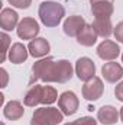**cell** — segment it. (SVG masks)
<instances>
[{
  "mask_svg": "<svg viewBox=\"0 0 123 125\" xmlns=\"http://www.w3.org/2000/svg\"><path fill=\"white\" fill-rule=\"evenodd\" d=\"M38 15L46 28H54L61 23L62 18L65 16V9L57 1H44L39 4Z\"/></svg>",
  "mask_w": 123,
  "mask_h": 125,
  "instance_id": "obj_1",
  "label": "cell"
},
{
  "mask_svg": "<svg viewBox=\"0 0 123 125\" xmlns=\"http://www.w3.org/2000/svg\"><path fill=\"white\" fill-rule=\"evenodd\" d=\"M64 121L61 109L54 106H42L35 109L31 119V125H58Z\"/></svg>",
  "mask_w": 123,
  "mask_h": 125,
  "instance_id": "obj_2",
  "label": "cell"
},
{
  "mask_svg": "<svg viewBox=\"0 0 123 125\" xmlns=\"http://www.w3.org/2000/svg\"><path fill=\"white\" fill-rule=\"evenodd\" d=\"M54 65L55 60L52 57L48 58H42L39 61H36L32 65V79L29 84H33V80H41L45 83H52V76H54Z\"/></svg>",
  "mask_w": 123,
  "mask_h": 125,
  "instance_id": "obj_3",
  "label": "cell"
},
{
  "mask_svg": "<svg viewBox=\"0 0 123 125\" xmlns=\"http://www.w3.org/2000/svg\"><path fill=\"white\" fill-rule=\"evenodd\" d=\"M78 106H80V100H78L77 94L74 92L67 90V92L60 94V97H58V108L61 109V112L64 115H67V116L74 115L78 111Z\"/></svg>",
  "mask_w": 123,
  "mask_h": 125,
  "instance_id": "obj_4",
  "label": "cell"
},
{
  "mask_svg": "<svg viewBox=\"0 0 123 125\" xmlns=\"http://www.w3.org/2000/svg\"><path fill=\"white\" fill-rule=\"evenodd\" d=\"M104 90V86H103V80L97 76H94L93 79H90L88 82L84 83L83 86V97L88 102H96L101 97Z\"/></svg>",
  "mask_w": 123,
  "mask_h": 125,
  "instance_id": "obj_5",
  "label": "cell"
},
{
  "mask_svg": "<svg viewBox=\"0 0 123 125\" xmlns=\"http://www.w3.org/2000/svg\"><path fill=\"white\" fill-rule=\"evenodd\" d=\"M39 31H41L39 23L33 18H23L16 28V33L20 39H33L36 38Z\"/></svg>",
  "mask_w": 123,
  "mask_h": 125,
  "instance_id": "obj_6",
  "label": "cell"
},
{
  "mask_svg": "<svg viewBox=\"0 0 123 125\" xmlns=\"http://www.w3.org/2000/svg\"><path fill=\"white\" fill-rule=\"evenodd\" d=\"M74 74V68L68 60H58L54 65V76H52V83H67L71 80Z\"/></svg>",
  "mask_w": 123,
  "mask_h": 125,
  "instance_id": "obj_7",
  "label": "cell"
},
{
  "mask_svg": "<svg viewBox=\"0 0 123 125\" xmlns=\"http://www.w3.org/2000/svg\"><path fill=\"white\" fill-rule=\"evenodd\" d=\"M97 55L103 61H114L120 55V48H119V45L114 41L104 39L97 47Z\"/></svg>",
  "mask_w": 123,
  "mask_h": 125,
  "instance_id": "obj_8",
  "label": "cell"
},
{
  "mask_svg": "<svg viewBox=\"0 0 123 125\" xmlns=\"http://www.w3.org/2000/svg\"><path fill=\"white\" fill-rule=\"evenodd\" d=\"M75 74L80 80L88 82L96 74V64L88 57H81L75 62Z\"/></svg>",
  "mask_w": 123,
  "mask_h": 125,
  "instance_id": "obj_9",
  "label": "cell"
},
{
  "mask_svg": "<svg viewBox=\"0 0 123 125\" xmlns=\"http://www.w3.org/2000/svg\"><path fill=\"white\" fill-rule=\"evenodd\" d=\"M101 74L107 83H117L123 77V67L116 61L104 62L101 67Z\"/></svg>",
  "mask_w": 123,
  "mask_h": 125,
  "instance_id": "obj_10",
  "label": "cell"
},
{
  "mask_svg": "<svg viewBox=\"0 0 123 125\" xmlns=\"http://www.w3.org/2000/svg\"><path fill=\"white\" fill-rule=\"evenodd\" d=\"M86 26V21L84 18L78 16V15H72V16H68L65 21H64V25H62V29L64 33L67 36H71V38H77L78 33L83 31V28Z\"/></svg>",
  "mask_w": 123,
  "mask_h": 125,
  "instance_id": "obj_11",
  "label": "cell"
},
{
  "mask_svg": "<svg viewBox=\"0 0 123 125\" xmlns=\"http://www.w3.org/2000/svg\"><path fill=\"white\" fill-rule=\"evenodd\" d=\"M90 4L96 18H110L114 12V0H90Z\"/></svg>",
  "mask_w": 123,
  "mask_h": 125,
  "instance_id": "obj_12",
  "label": "cell"
},
{
  "mask_svg": "<svg viewBox=\"0 0 123 125\" xmlns=\"http://www.w3.org/2000/svg\"><path fill=\"white\" fill-rule=\"evenodd\" d=\"M19 15L10 7H4L0 13V28L3 31H13L19 25Z\"/></svg>",
  "mask_w": 123,
  "mask_h": 125,
  "instance_id": "obj_13",
  "label": "cell"
},
{
  "mask_svg": "<svg viewBox=\"0 0 123 125\" xmlns=\"http://www.w3.org/2000/svg\"><path fill=\"white\" fill-rule=\"evenodd\" d=\"M28 50H29V54L33 58H42V57L49 54L51 45L45 38H33V39H31V42L28 45Z\"/></svg>",
  "mask_w": 123,
  "mask_h": 125,
  "instance_id": "obj_14",
  "label": "cell"
},
{
  "mask_svg": "<svg viewBox=\"0 0 123 125\" xmlns=\"http://www.w3.org/2000/svg\"><path fill=\"white\" fill-rule=\"evenodd\" d=\"M120 118L119 111L112 105H104L97 111V119L103 125H114Z\"/></svg>",
  "mask_w": 123,
  "mask_h": 125,
  "instance_id": "obj_15",
  "label": "cell"
},
{
  "mask_svg": "<svg viewBox=\"0 0 123 125\" xmlns=\"http://www.w3.org/2000/svg\"><path fill=\"white\" fill-rule=\"evenodd\" d=\"M28 55H29V50L22 42H15L9 50L7 58L13 64H22L28 60Z\"/></svg>",
  "mask_w": 123,
  "mask_h": 125,
  "instance_id": "obj_16",
  "label": "cell"
},
{
  "mask_svg": "<svg viewBox=\"0 0 123 125\" xmlns=\"http://www.w3.org/2000/svg\"><path fill=\"white\" fill-rule=\"evenodd\" d=\"M23 114H25V109L19 100H10L3 106V115L9 121H18L23 116Z\"/></svg>",
  "mask_w": 123,
  "mask_h": 125,
  "instance_id": "obj_17",
  "label": "cell"
},
{
  "mask_svg": "<svg viewBox=\"0 0 123 125\" xmlns=\"http://www.w3.org/2000/svg\"><path fill=\"white\" fill-rule=\"evenodd\" d=\"M91 25L94 28V31L97 32V35L104 38V39H107L113 33V31H114L110 18H94Z\"/></svg>",
  "mask_w": 123,
  "mask_h": 125,
  "instance_id": "obj_18",
  "label": "cell"
},
{
  "mask_svg": "<svg viewBox=\"0 0 123 125\" xmlns=\"http://www.w3.org/2000/svg\"><path fill=\"white\" fill-rule=\"evenodd\" d=\"M42 94H44V86H41V84H33V86H31V89L26 92L25 97H23L25 106L35 108L36 105L42 103Z\"/></svg>",
  "mask_w": 123,
  "mask_h": 125,
  "instance_id": "obj_19",
  "label": "cell"
},
{
  "mask_svg": "<svg viewBox=\"0 0 123 125\" xmlns=\"http://www.w3.org/2000/svg\"><path fill=\"white\" fill-rule=\"evenodd\" d=\"M97 38H98V35H97V32L94 31L93 25L86 23L83 31L80 32L78 36H77V42L80 45H83V47H93L97 42Z\"/></svg>",
  "mask_w": 123,
  "mask_h": 125,
  "instance_id": "obj_20",
  "label": "cell"
},
{
  "mask_svg": "<svg viewBox=\"0 0 123 125\" xmlns=\"http://www.w3.org/2000/svg\"><path fill=\"white\" fill-rule=\"evenodd\" d=\"M58 100V92L52 86H44V94H42V105L51 106Z\"/></svg>",
  "mask_w": 123,
  "mask_h": 125,
  "instance_id": "obj_21",
  "label": "cell"
},
{
  "mask_svg": "<svg viewBox=\"0 0 123 125\" xmlns=\"http://www.w3.org/2000/svg\"><path fill=\"white\" fill-rule=\"evenodd\" d=\"M0 38H1V45H3V51H1V58L0 62H4L7 58V54H9V45H10V36L6 33V32H1L0 33Z\"/></svg>",
  "mask_w": 123,
  "mask_h": 125,
  "instance_id": "obj_22",
  "label": "cell"
},
{
  "mask_svg": "<svg viewBox=\"0 0 123 125\" xmlns=\"http://www.w3.org/2000/svg\"><path fill=\"white\" fill-rule=\"evenodd\" d=\"M13 7H18V9H28L32 4V0H7Z\"/></svg>",
  "mask_w": 123,
  "mask_h": 125,
  "instance_id": "obj_23",
  "label": "cell"
},
{
  "mask_svg": "<svg viewBox=\"0 0 123 125\" xmlns=\"http://www.w3.org/2000/svg\"><path fill=\"white\" fill-rule=\"evenodd\" d=\"M74 125H97V121L93 116H83L74 121Z\"/></svg>",
  "mask_w": 123,
  "mask_h": 125,
  "instance_id": "obj_24",
  "label": "cell"
},
{
  "mask_svg": "<svg viewBox=\"0 0 123 125\" xmlns=\"http://www.w3.org/2000/svg\"><path fill=\"white\" fill-rule=\"evenodd\" d=\"M113 35H114L116 41H119V42L123 44V21L116 25V28H114V31H113Z\"/></svg>",
  "mask_w": 123,
  "mask_h": 125,
  "instance_id": "obj_25",
  "label": "cell"
},
{
  "mask_svg": "<svg viewBox=\"0 0 123 125\" xmlns=\"http://www.w3.org/2000/svg\"><path fill=\"white\" fill-rule=\"evenodd\" d=\"M114 96L117 100L123 102V82H120L116 87H114Z\"/></svg>",
  "mask_w": 123,
  "mask_h": 125,
  "instance_id": "obj_26",
  "label": "cell"
},
{
  "mask_svg": "<svg viewBox=\"0 0 123 125\" xmlns=\"http://www.w3.org/2000/svg\"><path fill=\"white\" fill-rule=\"evenodd\" d=\"M0 76H1V86L0 87H6L7 82H9V74L6 71V68H0Z\"/></svg>",
  "mask_w": 123,
  "mask_h": 125,
  "instance_id": "obj_27",
  "label": "cell"
},
{
  "mask_svg": "<svg viewBox=\"0 0 123 125\" xmlns=\"http://www.w3.org/2000/svg\"><path fill=\"white\" fill-rule=\"evenodd\" d=\"M119 114H120V121L123 122V106L120 108V112H119Z\"/></svg>",
  "mask_w": 123,
  "mask_h": 125,
  "instance_id": "obj_28",
  "label": "cell"
},
{
  "mask_svg": "<svg viewBox=\"0 0 123 125\" xmlns=\"http://www.w3.org/2000/svg\"><path fill=\"white\" fill-rule=\"evenodd\" d=\"M64 125H74V122H67V124H64Z\"/></svg>",
  "mask_w": 123,
  "mask_h": 125,
  "instance_id": "obj_29",
  "label": "cell"
},
{
  "mask_svg": "<svg viewBox=\"0 0 123 125\" xmlns=\"http://www.w3.org/2000/svg\"><path fill=\"white\" fill-rule=\"evenodd\" d=\"M122 62H123V54H122Z\"/></svg>",
  "mask_w": 123,
  "mask_h": 125,
  "instance_id": "obj_30",
  "label": "cell"
},
{
  "mask_svg": "<svg viewBox=\"0 0 123 125\" xmlns=\"http://www.w3.org/2000/svg\"><path fill=\"white\" fill-rule=\"evenodd\" d=\"M1 125H4V122H1Z\"/></svg>",
  "mask_w": 123,
  "mask_h": 125,
  "instance_id": "obj_31",
  "label": "cell"
}]
</instances>
